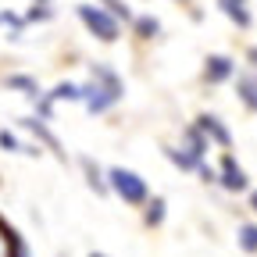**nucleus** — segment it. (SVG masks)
Segmentation results:
<instances>
[{
    "label": "nucleus",
    "mask_w": 257,
    "mask_h": 257,
    "mask_svg": "<svg viewBox=\"0 0 257 257\" xmlns=\"http://www.w3.org/2000/svg\"><path fill=\"white\" fill-rule=\"evenodd\" d=\"M79 89H82V100H86L89 114H104L107 107H114L125 96V82L118 79L114 68H107V64H93V82L79 86Z\"/></svg>",
    "instance_id": "obj_1"
},
{
    "label": "nucleus",
    "mask_w": 257,
    "mask_h": 257,
    "mask_svg": "<svg viewBox=\"0 0 257 257\" xmlns=\"http://www.w3.org/2000/svg\"><path fill=\"white\" fill-rule=\"evenodd\" d=\"M75 11H79L82 25L93 32L96 40H104V43H114V40L121 36V22H118V18L107 11V8H100V4H96V8H93V4H79Z\"/></svg>",
    "instance_id": "obj_2"
},
{
    "label": "nucleus",
    "mask_w": 257,
    "mask_h": 257,
    "mask_svg": "<svg viewBox=\"0 0 257 257\" xmlns=\"http://www.w3.org/2000/svg\"><path fill=\"white\" fill-rule=\"evenodd\" d=\"M107 186L118 193V197L125 200V204H147V197H150V189H147V182L136 175V172H128V168H111L107 172Z\"/></svg>",
    "instance_id": "obj_3"
},
{
    "label": "nucleus",
    "mask_w": 257,
    "mask_h": 257,
    "mask_svg": "<svg viewBox=\"0 0 257 257\" xmlns=\"http://www.w3.org/2000/svg\"><path fill=\"white\" fill-rule=\"evenodd\" d=\"M225 189H232V193H243L246 189V172L236 165V157L232 154H221V172L214 175Z\"/></svg>",
    "instance_id": "obj_4"
},
{
    "label": "nucleus",
    "mask_w": 257,
    "mask_h": 257,
    "mask_svg": "<svg viewBox=\"0 0 257 257\" xmlns=\"http://www.w3.org/2000/svg\"><path fill=\"white\" fill-rule=\"evenodd\" d=\"M232 72H236L232 57H225V54H211V57H207V68H204V79L218 86V82H225V79H232Z\"/></svg>",
    "instance_id": "obj_5"
},
{
    "label": "nucleus",
    "mask_w": 257,
    "mask_h": 257,
    "mask_svg": "<svg viewBox=\"0 0 257 257\" xmlns=\"http://www.w3.org/2000/svg\"><path fill=\"white\" fill-rule=\"evenodd\" d=\"M197 128H200L207 140H214L218 147H229V143H232L229 128H225V125H221V118H214V114H200V118H197Z\"/></svg>",
    "instance_id": "obj_6"
},
{
    "label": "nucleus",
    "mask_w": 257,
    "mask_h": 257,
    "mask_svg": "<svg viewBox=\"0 0 257 257\" xmlns=\"http://www.w3.org/2000/svg\"><path fill=\"white\" fill-rule=\"evenodd\" d=\"M236 93H239V100H243L250 111H257V68H250V72H243V75H239Z\"/></svg>",
    "instance_id": "obj_7"
},
{
    "label": "nucleus",
    "mask_w": 257,
    "mask_h": 257,
    "mask_svg": "<svg viewBox=\"0 0 257 257\" xmlns=\"http://www.w3.org/2000/svg\"><path fill=\"white\" fill-rule=\"evenodd\" d=\"M218 8H221V15H225V18L236 22L239 29H246V25H250V8H246V0H218Z\"/></svg>",
    "instance_id": "obj_8"
},
{
    "label": "nucleus",
    "mask_w": 257,
    "mask_h": 257,
    "mask_svg": "<svg viewBox=\"0 0 257 257\" xmlns=\"http://www.w3.org/2000/svg\"><path fill=\"white\" fill-rule=\"evenodd\" d=\"M133 25H136V36H143V40H154L157 32H161V22H157L154 15H140Z\"/></svg>",
    "instance_id": "obj_9"
},
{
    "label": "nucleus",
    "mask_w": 257,
    "mask_h": 257,
    "mask_svg": "<svg viewBox=\"0 0 257 257\" xmlns=\"http://www.w3.org/2000/svg\"><path fill=\"white\" fill-rule=\"evenodd\" d=\"M239 250L257 253V225H239Z\"/></svg>",
    "instance_id": "obj_10"
},
{
    "label": "nucleus",
    "mask_w": 257,
    "mask_h": 257,
    "mask_svg": "<svg viewBox=\"0 0 257 257\" xmlns=\"http://www.w3.org/2000/svg\"><path fill=\"white\" fill-rule=\"evenodd\" d=\"M165 221V197H154L147 207V225H161Z\"/></svg>",
    "instance_id": "obj_11"
},
{
    "label": "nucleus",
    "mask_w": 257,
    "mask_h": 257,
    "mask_svg": "<svg viewBox=\"0 0 257 257\" xmlns=\"http://www.w3.org/2000/svg\"><path fill=\"white\" fill-rule=\"evenodd\" d=\"M8 86H11V89H25L29 96H40V86L32 82L29 75H11V79H8Z\"/></svg>",
    "instance_id": "obj_12"
},
{
    "label": "nucleus",
    "mask_w": 257,
    "mask_h": 257,
    "mask_svg": "<svg viewBox=\"0 0 257 257\" xmlns=\"http://www.w3.org/2000/svg\"><path fill=\"white\" fill-rule=\"evenodd\" d=\"M100 8H107V11H111V15H114L118 22H121V18H125V22L133 18V11H128V8L121 4V0H100Z\"/></svg>",
    "instance_id": "obj_13"
},
{
    "label": "nucleus",
    "mask_w": 257,
    "mask_h": 257,
    "mask_svg": "<svg viewBox=\"0 0 257 257\" xmlns=\"http://www.w3.org/2000/svg\"><path fill=\"white\" fill-rule=\"evenodd\" d=\"M82 165H86V172H89V186H93L96 193H107V182L100 179V172H96V168H93V161L86 157V161H82Z\"/></svg>",
    "instance_id": "obj_14"
},
{
    "label": "nucleus",
    "mask_w": 257,
    "mask_h": 257,
    "mask_svg": "<svg viewBox=\"0 0 257 257\" xmlns=\"http://www.w3.org/2000/svg\"><path fill=\"white\" fill-rule=\"evenodd\" d=\"M0 147H4L8 154H18V150H25V147L18 143V136H15V133H8V128H0Z\"/></svg>",
    "instance_id": "obj_15"
},
{
    "label": "nucleus",
    "mask_w": 257,
    "mask_h": 257,
    "mask_svg": "<svg viewBox=\"0 0 257 257\" xmlns=\"http://www.w3.org/2000/svg\"><path fill=\"white\" fill-rule=\"evenodd\" d=\"M11 243H15V232L0 221V257H11Z\"/></svg>",
    "instance_id": "obj_16"
},
{
    "label": "nucleus",
    "mask_w": 257,
    "mask_h": 257,
    "mask_svg": "<svg viewBox=\"0 0 257 257\" xmlns=\"http://www.w3.org/2000/svg\"><path fill=\"white\" fill-rule=\"evenodd\" d=\"M50 15H54V11H50L47 4H43V8H36V11H29V18H32V22H43V18H50Z\"/></svg>",
    "instance_id": "obj_17"
},
{
    "label": "nucleus",
    "mask_w": 257,
    "mask_h": 257,
    "mask_svg": "<svg viewBox=\"0 0 257 257\" xmlns=\"http://www.w3.org/2000/svg\"><path fill=\"white\" fill-rule=\"evenodd\" d=\"M0 25H22V22H18L11 11H4V15H0Z\"/></svg>",
    "instance_id": "obj_18"
},
{
    "label": "nucleus",
    "mask_w": 257,
    "mask_h": 257,
    "mask_svg": "<svg viewBox=\"0 0 257 257\" xmlns=\"http://www.w3.org/2000/svg\"><path fill=\"white\" fill-rule=\"evenodd\" d=\"M250 207H253V211H257V193H253V197H250Z\"/></svg>",
    "instance_id": "obj_19"
},
{
    "label": "nucleus",
    "mask_w": 257,
    "mask_h": 257,
    "mask_svg": "<svg viewBox=\"0 0 257 257\" xmlns=\"http://www.w3.org/2000/svg\"><path fill=\"white\" fill-rule=\"evenodd\" d=\"M89 257H107V253H89Z\"/></svg>",
    "instance_id": "obj_20"
}]
</instances>
